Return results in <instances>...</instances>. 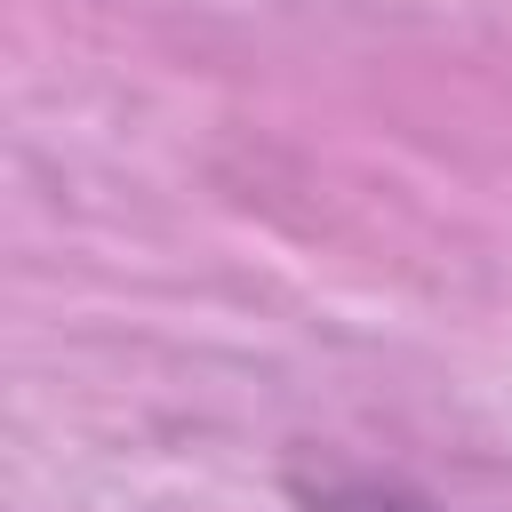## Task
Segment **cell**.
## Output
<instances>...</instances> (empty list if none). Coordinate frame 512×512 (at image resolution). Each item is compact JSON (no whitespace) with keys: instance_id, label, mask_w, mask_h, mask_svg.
<instances>
[{"instance_id":"obj_1","label":"cell","mask_w":512,"mask_h":512,"mask_svg":"<svg viewBox=\"0 0 512 512\" xmlns=\"http://www.w3.org/2000/svg\"><path fill=\"white\" fill-rule=\"evenodd\" d=\"M312 512H432L400 488H312Z\"/></svg>"}]
</instances>
